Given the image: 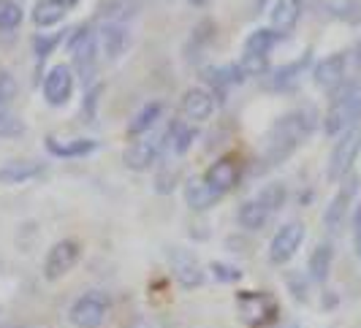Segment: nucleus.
<instances>
[{
  "label": "nucleus",
  "instance_id": "f257e3e1",
  "mask_svg": "<svg viewBox=\"0 0 361 328\" xmlns=\"http://www.w3.org/2000/svg\"><path fill=\"white\" fill-rule=\"evenodd\" d=\"M315 128V114L312 109H296L283 114L274 125L269 128V133L264 136V165H280L283 160H288L290 155L299 149V144L307 139Z\"/></svg>",
  "mask_w": 361,
  "mask_h": 328
},
{
  "label": "nucleus",
  "instance_id": "f03ea898",
  "mask_svg": "<svg viewBox=\"0 0 361 328\" xmlns=\"http://www.w3.org/2000/svg\"><path fill=\"white\" fill-rule=\"evenodd\" d=\"M361 120V84L359 82H345L337 92H331V103L324 117L326 136H343L348 130L359 128Z\"/></svg>",
  "mask_w": 361,
  "mask_h": 328
},
{
  "label": "nucleus",
  "instance_id": "7ed1b4c3",
  "mask_svg": "<svg viewBox=\"0 0 361 328\" xmlns=\"http://www.w3.org/2000/svg\"><path fill=\"white\" fill-rule=\"evenodd\" d=\"M236 310H239V317H242L245 326L267 328L277 320L280 304H277V298L269 296V293L242 291L239 296H236Z\"/></svg>",
  "mask_w": 361,
  "mask_h": 328
},
{
  "label": "nucleus",
  "instance_id": "20e7f679",
  "mask_svg": "<svg viewBox=\"0 0 361 328\" xmlns=\"http://www.w3.org/2000/svg\"><path fill=\"white\" fill-rule=\"evenodd\" d=\"M361 155V128H353L337 139V144L329 155L326 179L329 182H343L348 174H353V163Z\"/></svg>",
  "mask_w": 361,
  "mask_h": 328
},
{
  "label": "nucleus",
  "instance_id": "39448f33",
  "mask_svg": "<svg viewBox=\"0 0 361 328\" xmlns=\"http://www.w3.org/2000/svg\"><path fill=\"white\" fill-rule=\"evenodd\" d=\"M359 184L361 179L356 174H348L340 184V190H337V196L329 201V206H326L324 212V225L326 231H331V234H337L340 228H343L345 217H348V209H350V203L356 198V193H359Z\"/></svg>",
  "mask_w": 361,
  "mask_h": 328
},
{
  "label": "nucleus",
  "instance_id": "423d86ee",
  "mask_svg": "<svg viewBox=\"0 0 361 328\" xmlns=\"http://www.w3.org/2000/svg\"><path fill=\"white\" fill-rule=\"evenodd\" d=\"M68 49H71L73 55V65H76V71L82 79H90L92 73H95V36H92V27L90 25H82V27H76L68 38Z\"/></svg>",
  "mask_w": 361,
  "mask_h": 328
},
{
  "label": "nucleus",
  "instance_id": "0eeeda50",
  "mask_svg": "<svg viewBox=\"0 0 361 328\" xmlns=\"http://www.w3.org/2000/svg\"><path fill=\"white\" fill-rule=\"evenodd\" d=\"M239 179H242V163H239L236 155L217 158L215 163L207 168V174H204V182L209 184L217 196H226L228 190H234Z\"/></svg>",
  "mask_w": 361,
  "mask_h": 328
},
{
  "label": "nucleus",
  "instance_id": "6e6552de",
  "mask_svg": "<svg viewBox=\"0 0 361 328\" xmlns=\"http://www.w3.org/2000/svg\"><path fill=\"white\" fill-rule=\"evenodd\" d=\"M302 241H305V225H302V222H286V225L274 234V239H271L269 260L274 266L288 263L290 258L299 253Z\"/></svg>",
  "mask_w": 361,
  "mask_h": 328
},
{
  "label": "nucleus",
  "instance_id": "1a4fd4ad",
  "mask_svg": "<svg viewBox=\"0 0 361 328\" xmlns=\"http://www.w3.org/2000/svg\"><path fill=\"white\" fill-rule=\"evenodd\" d=\"M79 256H82V250H79V244H76L73 239L57 241L52 250L47 253V260H44V277H47L49 282L60 279V277H66V274L79 263Z\"/></svg>",
  "mask_w": 361,
  "mask_h": 328
},
{
  "label": "nucleus",
  "instance_id": "9d476101",
  "mask_svg": "<svg viewBox=\"0 0 361 328\" xmlns=\"http://www.w3.org/2000/svg\"><path fill=\"white\" fill-rule=\"evenodd\" d=\"M345 71H348V55L334 52L312 68V79L324 92H337L345 84Z\"/></svg>",
  "mask_w": 361,
  "mask_h": 328
},
{
  "label": "nucleus",
  "instance_id": "9b49d317",
  "mask_svg": "<svg viewBox=\"0 0 361 328\" xmlns=\"http://www.w3.org/2000/svg\"><path fill=\"white\" fill-rule=\"evenodd\" d=\"M73 95V73L68 65H54L44 76V98L49 106H66Z\"/></svg>",
  "mask_w": 361,
  "mask_h": 328
},
{
  "label": "nucleus",
  "instance_id": "f8f14e48",
  "mask_svg": "<svg viewBox=\"0 0 361 328\" xmlns=\"http://www.w3.org/2000/svg\"><path fill=\"white\" fill-rule=\"evenodd\" d=\"M106 317V298L101 293H87L71 307V323L76 328H98Z\"/></svg>",
  "mask_w": 361,
  "mask_h": 328
},
{
  "label": "nucleus",
  "instance_id": "ddd939ff",
  "mask_svg": "<svg viewBox=\"0 0 361 328\" xmlns=\"http://www.w3.org/2000/svg\"><path fill=\"white\" fill-rule=\"evenodd\" d=\"M215 111V95L204 87H190L182 95V114L193 122H204L209 120Z\"/></svg>",
  "mask_w": 361,
  "mask_h": 328
},
{
  "label": "nucleus",
  "instance_id": "4468645a",
  "mask_svg": "<svg viewBox=\"0 0 361 328\" xmlns=\"http://www.w3.org/2000/svg\"><path fill=\"white\" fill-rule=\"evenodd\" d=\"M302 11H305V3L302 0H274V6H271V30L274 33H280V36L286 38L299 25V19H302Z\"/></svg>",
  "mask_w": 361,
  "mask_h": 328
},
{
  "label": "nucleus",
  "instance_id": "2eb2a0df",
  "mask_svg": "<svg viewBox=\"0 0 361 328\" xmlns=\"http://www.w3.org/2000/svg\"><path fill=\"white\" fill-rule=\"evenodd\" d=\"M310 63H312V49H307L302 57L290 60V63H286V65H280L277 71L271 73L269 90L286 92V90H290V87H296V82H299V79H302V73L310 68Z\"/></svg>",
  "mask_w": 361,
  "mask_h": 328
},
{
  "label": "nucleus",
  "instance_id": "dca6fc26",
  "mask_svg": "<svg viewBox=\"0 0 361 328\" xmlns=\"http://www.w3.org/2000/svg\"><path fill=\"white\" fill-rule=\"evenodd\" d=\"M101 49L106 60H120L130 49V33L126 25H104L101 27Z\"/></svg>",
  "mask_w": 361,
  "mask_h": 328
},
{
  "label": "nucleus",
  "instance_id": "f3484780",
  "mask_svg": "<svg viewBox=\"0 0 361 328\" xmlns=\"http://www.w3.org/2000/svg\"><path fill=\"white\" fill-rule=\"evenodd\" d=\"M158 152H161V144H155V141H136L123 152V163L130 171H147L155 165Z\"/></svg>",
  "mask_w": 361,
  "mask_h": 328
},
{
  "label": "nucleus",
  "instance_id": "a211bd4d",
  "mask_svg": "<svg viewBox=\"0 0 361 328\" xmlns=\"http://www.w3.org/2000/svg\"><path fill=\"white\" fill-rule=\"evenodd\" d=\"M220 198H223V196H217L215 190L204 182V177H193V179L185 182V203H188L193 212H204V209H209V206L217 203Z\"/></svg>",
  "mask_w": 361,
  "mask_h": 328
},
{
  "label": "nucleus",
  "instance_id": "6ab92c4d",
  "mask_svg": "<svg viewBox=\"0 0 361 328\" xmlns=\"http://www.w3.org/2000/svg\"><path fill=\"white\" fill-rule=\"evenodd\" d=\"M38 174H41V163L36 160H11V163L0 165V182L3 184L30 182Z\"/></svg>",
  "mask_w": 361,
  "mask_h": 328
},
{
  "label": "nucleus",
  "instance_id": "aec40b11",
  "mask_svg": "<svg viewBox=\"0 0 361 328\" xmlns=\"http://www.w3.org/2000/svg\"><path fill=\"white\" fill-rule=\"evenodd\" d=\"M204 79L207 84H212L215 90H226V87H234V84H242L247 76L245 71L231 63V65H215V68H204Z\"/></svg>",
  "mask_w": 361,
  "mask_h": 328
},
{
  "label": "nucleus",
  "instance_id": "412c9836",
  "mask_svg": "<svg viewBox=\"0 0 361 328\" xmlns=\"http://www.w3.org/2000/svg\"><path fill=\"white\" fill-rule=\"evenodd\" d=\"M98 146L92 139H73V141H57L54 136H47V149L54 158H85Z\"/></svg>",
  "mask_w": 361,
  "mask_h": 328
},
{
  "label": "nucleus",
  "instance_id": "4be33fe9",
  "mask_svg": "<svg viewBox=\"0 0 361 328\" xmlns=\"http://www.w3.org/2000/svg\"><path fill=\"white\" fill-rule=\"evenodd\" d=\"M163 114V103L161 101H149V103H145L142 109H139V114L130 120V125H128V136H145V133H149V130L155 128V122L161 120Z\"/></svg>",
  "mask_w": 361,
  "mask_h": 328
},
{
  "label": "nucleus",
  "instance_id": "5701e85b",
  "mask_svg": "<svg viewBox=\"0 0 361 328\" xmlns=\"http://www.w3.org/2000/svg\"><path fill=\"white\" fill-rule=\"evenodd\" d=\"M269 217H271V212L258 198L245 201V203L239 206V225L247 228V231H261V228L269 222Z\"/></svg>",
  "mask_w": 361,
  "mask_h": 328
},
{
  "label": "nucleus",
  "instance_id": "b1692460",
  "mask_svg": "<svg viewBox=\"0 0 361 328\" xmlns=\"http://www.w3.org/2000/svg\"><path fill=\"white\" fill-rule=\"evenodd\" d=\"M331 260H334V247H331L329 241H321V244L312 250V256H310V263H307L310 277H312L315 282H326V277L331 274Z\"/></svg>",
  "mask_w": 361,
  "mask_h": 328
},
{
  "label": "nucleus",
  "instance_id": "393cba45",
  "mask_svg": "<svg viewBox=\"0 0 361 328\" xmlns=\"http://www.w3.org/2000/svg\"><path fill=\"white\" fill-rule=\"evenodd\" d=\"M193 139H196V130L190 128V125H185L180 120H171V125L166 130V139H163V144L171 146V152L174 155H185L190 144H193Z\"/></svg>",
  "mask_w": 361,
  "mask_h": 328
},
{
  "label": "nucleus",
  "instance_id": "a878e982",
  "mask_svg": "<svg viewBox=\"0 0 361 328\" xmlns=\"http://www.w3.org/2000/svg\"><path fill=\"white\" fill-rule=\"evenodd\" d=\"M139 11V3L136 0H109L101 6V19L104 25H123L126 19H130L133 14Z\"/></svg>",
  "mask_w": 361,
  "mask_h": 328
},
{
  "label": "nucleus",
  "instance_id": "bb28decb",
  "mask_svg": "<svg viewBox=\"0 0 361 328\" xmlns=\"http://www.w3.org/2000/svg\"><path fill=\"white\" fill-rule=\"evenodd\" d=\"M66 11L68 8L60 0H38L36 6H33V22H36L38 27H52L57 22H63Z\"/></svg>",
  "mask_w": 361,
  "mask_h": 328
},
{
  "label": "nucleus",
  "instance_id": "cd10ccee",
  "mask_svg": "<svg viewBox=\"0 0 361 328\" xmlns=\"http://www.w3.org/2000/svg\"><path fill=\"white\" fill-rule=\"evenodd\" d=\"M280 33H274L271 27H258V30H253L250 36H247V41H245V52H250V55H269L271 49H274V44L280 41Z\"/></svg>",
  "mask_w": 361,
  "mask_h": 328
},
{
  "label": "nucleus",
  "instance_id": "c85d7f7f",
  "mask_svg": "<svg viewBox=\"0 0 361 328\" xmlns=\"http://www.w3.org/2000/svg\"><path fill=\"white\" fill-rule=\"evenodd\" d=\"M174 269H177V279H180L185 288H196L204 282V272L201 266L188 256H174Z\"/></svg>",
  "mask_w": 361,
  "mask_h": 328
},
{
  "label": "nucleus",
  "instance_id": "c756f323",
  "mask_svg": "<svg viewBox=\"0 0 361 328\" xmlns=\"http://www.w3.org/2000/svg\"><path fill=\"white\" fill-rule=\"evenodd\" d=\"M255 198L261 201L267 209H269L271 215L274 212H280L283 206H286V198H288V190H286V184L283 182H271V184H267Z\"/></svg>",
  "mask_w": 361,
  "mask_h": 328
},
{
  "label": "nucleus",
  "instance_id": "7c9ffc66",
  "mask_svg": "<svg viewBox=\"0 0 361 328\" xmlns=\"http://www.w3.org/2000/svg\"><path fill=\"white\" fill-rule=\"evenodd\" d=\"M22 25V8L14 0H0V30H14Z\"/></svg>",
  "mask_w": 361,
  "mask_h": 328
},
{
  "label": "nucleus",
  "instance_id": "2f4dec72",
  "mask_svg": "<svg viewBox=\"0 0 361 328\" xmlns=\"http://www.w3.org/2000/svg\"><path fill=\"white\" fill-rule=\"evenodd\" d=\"M63 36L66 33H41V36L33 38V52H36L38 60H44V57H49L63 44Z\"/></svg>",
  "mask_w": 361,
  "mask_h": 328
},
{
  "label": "nucleus",
  "instance_id": "473e14b6",
  "mask_svg": "<svg viewBox=\"0 0 361 328\" xmlns=\"http://www.w3.org/2000/svg\"><path fill=\"white\" fill-rule=\"evenodd\" d=\"M22 133H25L22 120L0 106V139H14V136H22Z\"/></svg>",
  "mask_w": 361,
  "mask_h": 328
},
{
  "label": "nucleus",
  "instance_id": "72a5a7b5",
  "mask_svg": "<svg viewBox=\"0 0 361 328\" xmlns=\"http://www.w3.org/2000/svg\"><path fill=\"white\" fill-rule=\"evenodd\" d=\"M239 68L245 71V76H261V73L269 71V57L245 52V55H242V60H239Z\"/></svg>",
  "mask_w": 361,
  "mask_h": 328
},
{
  "label": "nucleus",
  "instance_id": "f704fd0d",
  "mask_svg": "<svg viewBox=\"0 0 361 328\" xmlns=\"http://www.w3.org/2000/svg\"><path fill=\"white\" fill-rule=\"evenodd\" d=\"M14 98H17V79H14V73L11 71L0 68V106L8 109Z\"/></svg>",
  "mask_w": 361,
  "mask_h": 328
},
{
  "label": "nucleus",
  "instance_id": "c9c22d12",
  "mask_svg": "<svg viewBox=\"0 0 361 328\" xmlns=\"http://www.w3.org/2000/svg\"><path fill=\"white\" fill-rule=\"evenodd\" d=\"M177 182H180V174L171 171V168H166V171L158 174V179H155V190H158L161 196H169V193L177 187Z\"/></svg>",
  "mask_w": 361,
  "mask_h": 328
},
{
  "label": "nucleus",
  "instance_id": "e433bc0d",
  "mask_svg": "<svg viewBox=\"0 0 361 328\" xmlns=\"http://www.w3.org/2000/svg\"><path fill=\"white\" fill-rule=\"evenodd\" d=\"M209 272L215 274L220 282H236V279H242V272L234 269V266H226V263H212Z\"/></svg>",
  "mask_w": 361,
  "mask_h": 328
},
{
  "label": "nucleus",
  "instance_id": "4c0bfd02",
  "mask_svg": "<svg viewBox=\"0 0 361 328\" xmlns=\"http://www.w3.org/2000/svg\"><path fill=\"white\" fill-rule=\"evenodd\" d=\"M353 241H356V253L361 258V203L356 206V212H353Z\"/></svg>",
  "mask_w": 361,
  "mask_h": 328
},
{
  "label": "nucleus",
  "instance_id": "58836bf2",
  "mask_svg": "<svg viewBox=\"0 0 361 328\" xmlns=\"http://www.w3.org/2000/svg\"><path fill=\"white\" fill-rule=\"evenodd\" d=\"M60 3H63V6H66V8H71V6H76V3H79V0H60Z\"/></svg>",
  "mask_w": 361,
  "mask_h": 328
},
{
  "label": "nucleus",
  "instance_id": "ea45409f",
  "mask_svg": "<svg viewBox=\"0 0 361 328\" xmlns=\"http://www.w3.org/2000/svg\"><path fill=\"white\" fill-rule=\"evenodd\" d=\"M190 3H193V6H207L209 0H190Z\"/></svg>",
  "mask_w": 361,
  "mask_h": 328
}]
</instances>
